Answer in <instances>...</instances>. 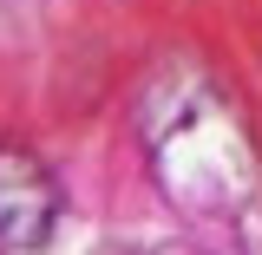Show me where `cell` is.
<instances>
[{
  "label": "cell",
  "instance_id": "6da1fadb",
  "mask_svg": "<svg viewBox=\"0 0 262 255\" xmlns=\"http://www.w3.org/2000/svg\"><path fill=\"white\" fill-rule=\"evenodd\" d=\"M59 223L53 170L13 144H0V249H39Z\"/></svg>",
  "mask_w": 262,
  "mask_h": 255
}]
</instances>
